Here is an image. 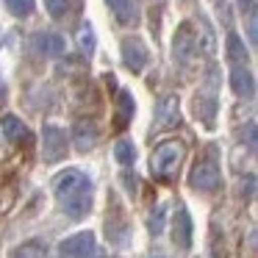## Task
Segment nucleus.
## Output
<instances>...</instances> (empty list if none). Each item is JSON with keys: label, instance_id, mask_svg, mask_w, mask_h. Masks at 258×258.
I'll use <instances>...</instances> for the list:
<instances>
[{"label": "nucleus", "instance_id": "f257e3e1", "mask_svg": "<svg viewBox=\"0 0 258 258\" xmlns=\"http://www.w3.org/2000/svg\"><path fill=\"white\" fill-rule=\"evenodd\" d=\"M53 195L58 208L70 219H84L92 211V180L81 169H64L53 178Z\"/></svg>", "mask_w": 258, "mask_h": 258}, {"label": "nucleus", "instance_id": "f03ea898", "mask_svg": "<svg viewBox=\"0 0 258 258\" xmlns=\"http://www.w3.org/2000/svg\"><path fill=\"white\" fill-rule=\"evenodd\" d=\"M186 158V145L180 139H164L156 145L150 156V169L158 180H169Z\"/></svg>", "mask_w": 258, "mask_h": 258}, {"label": "nucleus", "instance_id": "7ed1b4c3", "mask_svg": "<svg viewBox=\"0 0 258 258\" xmlns=\"http://www.w3.org/2000/svg\"><path fill=\"white\" fill-rule=\"evenodd\" d=\"M219 183H222V175H219L217 156H214V153L200 156L195 161V167H191V172H189V186L197 191H217Z\"/></svg>", "mask_w": 258, "mask_h": 258}, {"label": "nucleus", "instance_id": "20e7f679", "mask_svg": "<svg viewBox=\"0 0 258 258\" xmlns=\"http://www.w3.org/2000/svg\"><path fill=\"white\" fill-rule=\"evenodd\" d=\"M67 156V134L58 125H45L42 128V158L45 164H58Z\"/></svg>", "mask_w": 258, "mask_h": 258}, {"label": "nucleus", "instance_id": "39448f33", "mask_svg": "<svg viewBox=\"0 0 258 258\" xmlns=\"http://www.w3.org/2000/svg\"><path fill=\"white\" fill-rule=\"evenodd\" d=\"M58 255L61 258H92L95 255V233L92 230H78V233L67 236L58 244Z\"/></svg>", "mask_w": 258, "mask_h": 258}, {"label": "nucleus", "instance_id": "423d86ee", "mask_svg": "<svg viewBox=\"0 0 258 258\" xmlns=\"http://www.w3.org/2000/svg\"><path fill=\"white\" fill-rule=\"evenodd\" d=\"M122 61L131 73H142L150 61V50L139 36H125L122 39Z\"/></svg>", "mask_w": 258, "mask_h": 258}, {"label": "nucleus", "instance_id": "0eeeda50", "mask_svg": "<svg viewBox=\"0 0 258 258\" xmlns=\"http://www.w3.org/2000/svg\"><path fill=\"white\" fill-rule=\"evenodd\" d=\"M180 122V100L178 95H164L156 103V128H175Z\"/></svg>", "mask_w": 258, "mask_h": 258}, {"label": "nucleus", "instance_id": "6e6552de", "mask_svg": "<svg viewBox=\"0 0 258 258\" xmlns=\"http://www.w3.org/2000/svg\"><path fill=\"white\" fill-rule=\"evenodd\" d=\"M195 50H197V45H195V36H191V23H183L178 31H175L172 56H175V61L186 64V61H191Z\"/></svg>", "mask_w": 258, "mask_h": 258}, {"label": "nucleus", "instance_id": "1a4fd4ad", "mask_svg": "<svg viewBox=\"0 0 258 258\" xmlns=\"http://www.w3.org/2000/svg\"><path fill=\"white\" fill-rule=\"evenodd\" d=\"M172 241L180 250H189L191 247V217L183 206H178V211L172 217Z\"/></svg>", "mask_w": 258, "mask_h": 258}, {"label": "nucleus", "instance_id": "9d476101", "mask_svg": "<svg viewBox=\"0 0 258 258\" xmlns=\"http://www.w3.org/2000/svg\"><path fill=\"white\" fill-rule=\"evenodd\" d=\"M97 125L95 122H89V119H78V122L73 125V145H75V150H81V153H86V150H92V147L97 145Z\"/></svg>", "mask_w": 258, "mask_h": 258}, {"label": "nucleus", "instance_id": "9b49d317", "mask_svg": "<svg viewBox=\"0 0 258 258\" xmlns=\"http://www.w3.org/2000/svg\"><path fill=\"white\" fill-rule=\"evenodd\" d=\"M0 131H3V136H6L12 145H20V142H28V125L23 122L20 117H14V114H3L0 117Z\"/></svg>", "mask_w": 258, "mask_h": 258}, {"label": "nucleus", "instance_id": "f8f14e48", "mask_svg": "<svg viewBox=\"0 0 258 258\" xmlns=\"http://www.w3.org/2000/svg\"><path fill=\"white\" fill-rule=\"evenodd\" d=\"M34 47H36V53H45V56H61V53L67 50L64 39H61L58 34H53V31L36 34V36H34Z\"/></svg>", "mask_w": 258, "mask_h": 258}, {"label": "nucleus", "instance_id": "ddd939ff", "mask_svg": "<svg viewBox=\"0 0 258 258\" xmlns=\"http://www.w3.org/2000/svg\"><path fill=\"white\" fill-rule=\"evenodd\" d=\"M230 89L239 97H252L255 95V81H252V73L244 67H233L230 73Z\"/></svg>", "mask_w": 258, "mask_h": 258}, {"label": "nucleus", "instance_id": "4468645a", "mask_svg": "<svg viewBox=\"0 0 258 258\" xmlns=\"http://www.w3.org/2000/svg\"><path fill=\"white\" fill-rule=\"evenodd\" d=\"M134 111H136V106H134V95L131 92H119V97H117V128H125V125L134 119Z\"/></svg>", "mask_w": 258, "mask_h": 258}, {"label": "nucleus", "instance_id": "2eb2a0df", "mask_svg": "<svg viewBox=\"0 0 258 258\" xmlns=\"http://www.w3.org/2000/svg\"><path fill=\"white\" fill-rule=\"evenodd\" d=\"M114 158H117L122 167H134L136 161V147L131 139H119L117 145H114Z\"/></svg>", "mask_w": 258, "mask_h": 258}, {"label": "nucleus", "instance_id": "dca6fc26", "mask_svg": "<svg viewBox=\"0 0 258 258\" xmlns=\"http://www.w3.org/2000/svg\"><path fill=\"white\" fill-rule=\"evenodd\" d=\"M228 58L233 64H244L247 61V47L239 39V34H228Z\"/></svg>", "mask_w": 258, "mask_h": 258}, {"label": "nucleus", "instance_id": "f3484780", "mask_svg": "<svg viewBox=\"0 0 258 258\" xmlns=\"http://www.w3.org/2000/svg\"><path fill=\"white\" fill-rule=\"evenodd\" d=\"M78 47L84 56H92L95 53V28H92L89 23H81L78 28Z\"/></svg>", "mask_w": 258, "mask_h": 258}, {"label": "nucleus", "instance_id": "a211bd4d", "mask_svg": "<svg viewBox=\"0 0 258 258\" xmlns=\"http://www.w3.org/2000/svg\"><path fill=\"white\" fill-rule=\"evenodd\" d=\"M9 9V14H14V17H31L36 9V0H3Z\"/></svg>", "mask_w": 258, "mask_h": 258}, {"label": "nucleus", "instance_id": "6ab92c4d", "mask_svg": "<svg viewBox=\"0 0 258 258\" xmlns=\"http://www.w3.org/2000/svg\"><path fill=\"white\" fill-rule=\"evenodd\" d=\"M108 9H111V14L119 20V23H131V17H134V9H131V0H106Z\"/></svg>", "mask_w": 258, "mask_h": 258}, {"label": "nucleus", "instance_id": "aec40b11", "mask_svg": "<svg viewBox=\"0 0 258 258\" xmlns=\"http://www.w3.org/2000/svg\"><path fill=\"white\" fill-rule=\"evenodd\" d=\"M12 258H45V247L39 241H25L12 252Z\"/></svg>", "mask_w": 258, "mask_h": 258}, {"label": "nucleus", "instance_id": "412c9836", "mask_svg": "<svg viewBox=\"0 0 258 258\" xmlns=\"http://www.w3.org/2000/svg\"><path fill=\"white\" fill-rule=\"evenodd\" d=\"M45 9L53 20H61L70 12V0H45Z\"/></svg>", "mask_w": 258, "mask_h": 258}, {"label": "nucleus", "instance_id": "4be33fe9", "mask_svg": "<svg viewBox=\"0 0 258 258\" xmlns=\"http://www.w3.org/2000/svg\"><path fill=\"white\" fill-rule=\"evenodd\" d=\"M241 6H247V9H252V3H255V0H239Z\"/></svg>", "mask_w": 258, "mask_h": 258}]
</instances>
